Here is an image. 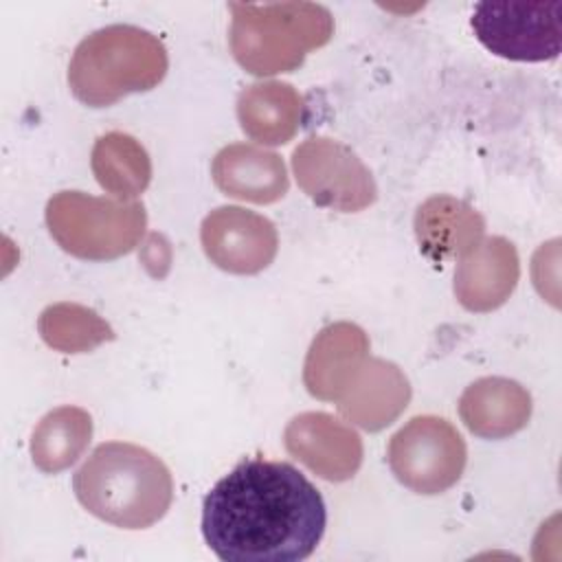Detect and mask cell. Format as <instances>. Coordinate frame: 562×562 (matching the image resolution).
<instances>
[{"label": "cell", "instance_id": "cell-1", "mask_svg": "<svg viewBox=\"0 0 562 562\" xmlns=\"http://www.w3.org/2000/svg\"><path fill=\"white\" fill-rule=\"evenodd\" d=\"M325 525L321 492L285 461H241L202 505V536L224 562L305 560Z\"/></svg>", "mask_w": 562, "mask_h": 562}, {"label": "cell", "instance_id": "cell-2", "mask_svg": "<svg viewBox=\"0 0 562 562\" xmlns=\"http://www.w3.org/2000/svg\"><path fill=\"white\" fill-rule=\"evenodd\" d=\"M72 490L92 516L123 529L151 527L173 501L171 472L162 459L127 441L97 446L75 472Z\"/></svg>", "mask_w": 562, "mask_h": 562}, {"label": "cell", "instance_id": "cell-3", "mask_svg": "<svg viewBox=\"0 0 562 562\" xmlns=\"http://www.w3.org/2000/svg\"><path fill=\"white\" fill-rule=\"evenodd\" d=\"M167 66V50L156 35L132 24H112L79 42L68 66V86L81 103L108 108L125 94L158 86Z\"/></svg>", "mask_w": 562, "mask_h": 562}, {"label": "cell", "instance_id": "cell-4", "mask_svg": "<svg viewBox=\"0 0 562 562\" xmlns=\"http://www.w3.org/2000/svg\"><path fill=\"white\" fill-rule=\"evenodd\" d=\"M228 9L233 13L231 53L252 75L290 72L334 35V18L323 4L231 2Z\"/></svg>", "mask_w": 562, "mask_h": 562}, {"label": "cell", "instance_id": "cell-5", "mask_svg": "<svg viewBox=\"0 0 562 562\" xmlns=\"http://www.w3.org/2000/svg\"><path fill=\"white\" fill-rule=\"evenodd\" d=\"M46 224L57 244L79 259H114L143 237L147 215L138 202L59 191L46 204Z\"/></svg>", "mask_w": 562, "mask_h": 562}, {"label": "cell", "instance_id": "cell-6", "mask_svg": "<svg viewBox=\"0 0 562 562\" xmlns=\"http://www.w3.org/2000/svg\"><path fill=\"white\" fill-rule=\"evenodd\" d=\"M470 24L490 53L512 61L555 59L562 48L560 0H483Z\"/></svg>", "mask_w": 562, "mask_h": 562}, {"label": "cell", "instance_id": "cell-7", "mask_svg": "<svg viewBox=\"0 0 562 562\" xmlns=\"http://www.w3.org/2000/svg\"><path fill=\"white\" fill-rule=\"evenodd\" d=\"M465 459L459 430L435 415L413 417L389 441V465L395 479L417 494H441L452 487L463 474Z\"/></svg>", "mask_w": 562, "mask_h": 562}, {"label": "cell", "instance_id": "cell-8", "mask_svg": "<svg viewBox=\"0 0 562 562\" xmlns=\"http://www.w3.org/2000/svg\"><path fill=\"white\" fill-rule=\"evenodd\" d=\"M299 187L318 204L342 213L367 209L378 198V187L364 162L342 143L312 136L292 154Z\"/></svg>", "mask_w": 562, "mask_h": 562}, {"label": "cell", "instance_id": "cell-9", "mask_svg": "<svg viewBox=\"0 0 562 562\" xmlns=\"http://www.w3.org/2000/svg\"><path fill=\"white\" fill-rule=\"evenodd\" d=\"M206 257L233 274H255L270 266L279 237L274 224L241 206H220L211 211L200 228Z\"/></svg>", "mask_w": 562, "mask_h": 562}, {"label": "cell", "instance_id": "cell-10", "mask_svg": "<svg viewBox=\"0 0 562 562\" xmlns=\"http://www.w3.org/2000/svg\"><path fill=\"white\" fill-rule=\"evenodd\" d=\"M283 439L294 459L327 481H347L362 463L358 432L327 413L296 415L288 424Z\"/></svg>", "mask_w": 562, "mask_h": 562}, {"label": "cell", "instance_id": "cell-11", "mask_svg": "<svg viewBox=\"0 0 562 562\" xmlns=\"http://www.w3.org/2000/svg\"><path fill=\"white\" fill-rule=\"evenodd\" d=\"M408 400L406 375L393 362L367 358L338 397V411L364 430H380L406 408Z\"/></svg>", "mask_w": 562, "mask_h": 562}, {"label": "cell", "instance_id": "cell-12", "mask_svg": "<svg viewBox=\"0 0 562 562\" xmlns=\"http://www.w3.org/2000/svg\"><path fill=\"white\" fill-rule=\"evenodd\" d=\"M213 182L224 195L270 204L288 193V171L274 151L248 143H233L213 158Z\"/></svg>", "mask_w": 562, "mask_h": 562}, {"label": "cell", "instance_id": "cell-13", "mask_svg": "<svg viewBox=\"0 0 562 562\" xmlns=\"http://www.w3.org/2000/svg\"><path fill=\"white\" fill-rule=\"evenodd\" d=\"M369 338L353 323L327 325L312 342L303 380L318 400L338 402L356 371L367 360Z\"/></svg>", "mask_w": 562, "mask_h": 562}, {"label": "cell", "instance_id": "cell-14", "mask_svg": "<svg viewBox=\"0 0 562 562\" xmlns=\"http://www.w3.org/2000/svg\"><path fill=\"white\" fill-rule=\"evenodd\" d=\"M518 281V257L509 241L492 237L476 244L459 263L454 294L472 312H487L505 303Z\"/></svg>", "mask_w": 562, "mask_h": 562}, {"label": "cell", "instance_id": "cell-15", "mask_svg": "<svg viewBox=\"0 0 562 562\" xmlns=\"http://www.w3.org/2000/svg\"><path fill=\"white\" fill-rule=\"evenodd\" d=\"M459 415L470 432L501 439L527 424L531 415V397L514 380L483 378L463 391Z\"/></svg>", "mask_w": 562, "mask_h": 562}, {"label": "cell", "instance_id": "cell-16", "mask_svg": "<svg viewBox=\"0 0 562 562\" xmlns=\"http://www.w3.org/2000/svg\"><path fill=\"white\" fill-rule=\"evenodd\" d=\"M303 110V97L285 81L252 83L237 99L241 130L261 145L288 143L301 125Z\"/></svg>", "mask_w": 562, "mask_h": 562}, {"label": "cell", "instance_id": "cell-17", "mask_svg": "<svg viewBox=\"0 0 562 562\" xmlns=\"http://www.w3.org/2000/svg\"><path fill=\"white\" fill-rule=\"evenodd\" d=\"M483 217L465 202L439 195L424 202L415 215L419 248L432 259L470 252L483 235Z\"/></svg>", "mask_w": 562, "mask_h": 562}, {"label": "cell", "instance_id": "cell-18", "mask_svg": "<svg viewBox=\"0 0 562 562\" xmlns=\"http://www.w3.org/2000/svg\"><path fill=\"white\" fill-rule=\"evenodd\" d=\"M97 182L116 200L138 198L151 180V162L145 147L130 134L110 132L92 147Z\"/></svg>", "mask_w": 562, "mask_h": 562}, {"label": "cell", "instance_id": "cell-19", "mask_svg": "<svg viewBox=\"0 0 562 562\" xmlns=\"http://www.w3.org/2000/svg\"><path fill=\"white\" fill-rule=\"evenodd\" d=\"M92 437V417L77 406H59L46 413L33 430V463L48 474L70 468L88 448Z\"/></svg>", "mask_w": 562, "mask_h": 562}, {"label": "cell", "instance_id": "cell-20", "mask_svg": "<svg viewBox=\"0 0 562 562\" xmlns=\"http://www.w3.org/2000/svg\"><path fill=\"white\" fill-rule=\"evenodd\" d=\"M37 327L46 345L66 353H81L114 338L112 327L97 312L77 303L46 307Z\"/></svg>", "mask_w": 562, "mask_h": 562}]
</instances>
